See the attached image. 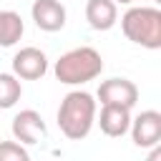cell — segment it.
I'll return each mask as SVG.
<instances>
[{"mask_svg":"<svg viewBox=\"0 0 161 161\" xmlns=\"http://www.w3.org/2000/svg\"><path fill=\"white\" fill-rule=\"evenodd\" d=\"M101 70H103V58L91 45H80V48L63 53L53 65L55 78L65 86H83L93 78H98Z\"/></svg>","mask_w":161,"mask_h":161,"instance_id":"obj_2","label":"cell"},{"mask_svg":"<svg viewBox=\"0 0 161 161\" xmlns=\"http://www.w3.org/2000/svg\"><path fill=\"white\" fill-rule=\"evenodd\" d=\"M0 161H30V156L18 141H0Z\"/></svg>","mask_w":161,"mask_h":161,"instance_id":"obj_13","label":"cell"},{"mask_svg":"<svg viewBox=\"0 0 161 161\" xmlns=\"http://www.w3.org/2000/svg\"><path fill=\"white\" fill-rule=\"evenodd\" d=\"M30 18L40 30L58 33V30H63L68 13H65V5L60 0H35L30 8Z\"/></svg>","mask_w":161,"mask_h":161,"instance_id":"obj_8","label":"cell"},{"mask_svg":"<svg viewBox=\"0 0 161 161\" xmlns=\"http://www.w3.org/2000/svg\"><path fill=\"white\" fill-rule=\"evenodd\" d=\"M86 20L93 30H111L118 23V5L113 0H88Z\"/></svg>","mask_w":161,"mask_h":161,"instance_id":"obj_10","label":"cell"},{"mask_svg":"<svg viewBox=\"0 0 161 161\" xmlns=\"http://www.w3.org/2000/svg\"><path fill=\"white\" fill-rule=\"evenodd\" d=\"M96 121L106 136L118 138V136L128 133V128H131V111L121 108V106H101V116Z\"/></svg>","mask_w":161,"mask_h":161,"instance_id":"obj_9","label":"cell"},{"mask_svg":"<svg viewBox=\"0 0 161 161\" xmlns=\"http://www.w3.org/2000/svg\"><path fill=\"white\" fill-rule=\"evenodd\" d=\"M131 138L138 148H151V146H158L161 141V113L148 108V111H141L136 118H131Z\"/></svg>","mask_w":161,"mask_h":161,"instance_id":"obj_7","label":"cell"},{"mask_svg":"<svg viewBox=\"0 0 161 161\" xmlns=\"http://www.w3.org/2000/svg\"><path fill=\"white\" fill-rule=\"evenodd\" d=\"M96 98L101 106H121V108H133L138 101V86L128 78H108L98 86Z\"/></svg>","mask_w":161,"mask_h":161,"instance_id":"obj_4","label":"cell"},{"mask_svg":"<svg viewBox=\"0 0 161 161\" xmlns=\"http://www.w3.org/2000/svg\"><path fill=\"white\" fill-rule=\"evenodd\" d=\"M25 33V23L15 10H0V48H13Z\"/></svg>","mask_w":161,"mask_h":161,"instance_id":"obj_11","label":"cell"},{"mask_svg":"<svg viewBox=\"0 0 161 161\" xmlns=\"http://www.w3.org/2000/svg\"><path fill=\"white\" fill-rule=\"evenodd\" d=\"M45 73H48V55L40 48L28 45L13 55V75L18 80H38Z\"/></svg>","mask_w":161,"mask_h":161,"instance_id":"obj_5","label":"cell"},{"mask_svg":"<svg viewBox=\"0 0 161 161\" xmlns=\"http://www.w3.org/2000/svg\"><path fill=\"white\" fill-rule=\"evenodd\" d=\"M146 161H161V146H151L148 151V158Z\"/></svg>","mask_w":161,"mask_h":161,"instance_id":"obj_14","label":"cell"},{"mask_svg":"<svg viewBox=\"0 0 161 161\" xmlns=\"http://www.w3.org/2000/svg\"><path fill=\"white\" fill-rule=\"evenodd\" d=\"M23 96V83L13 73H0V111L13 108Z\"/></svg>","mask_w":161,"mask_h":161,"instance_id":"obj_12","label":"cell"},{"mask_svg":"<svg viewBox=\"0 0 161 161\" xmlns=\"http://www.w3.org/2000/svg\"><path fill=\"white\" fill-rule=\"evenodd\" d=\"M113 3H116V5H131L133 0H113Z\"/></svg>","mask_w":161,"mask_h":161,"instance_id":"obj_15","label":"cell"},{"mask_svg":"<svg viewBox=\"0 0 161 161\" xmlns=\"http://www.w3.org/2000/svg\"><path fill=\"white\" fill-rule=\"evenodd\" d=\"M10 131H13V141H18L23 146H33L40 138H45V133H48L45 121L35 108H25V111L15 113Z\"/></svg>","mask_w":161,"mask_h":161,"instance_id":"obj_6","label":"cell"},{"mask_svg":"<svg viewBox=\"0 0 161 161\" xmlns=\"http://www.w3.org/2000/svg\"><path fill=\"white\" fill-rule=\"evenodd\" d=\"M123 35L148 50L161 48V10L151 5H133L121 15Z\"/></svg>","mask_w":161,"mask_h":161,"instance_id":"obj_3","label":"cell"},{"mask_svg":"<svg viewBox=\"0 0 161 161\" xmlns=\"http://www.w3.org/2000/svg\"><path fill=\"white\" fill-rule=\"evenodd\" d=\"M96 111L98 103L88 91H70L58 106V128L65 138L80 141L91 133L96 123Z\"/></svg>","mask_w":161,"mask_h":161,"instance_id":"obj_1","label":"cell"}]
</instances>
